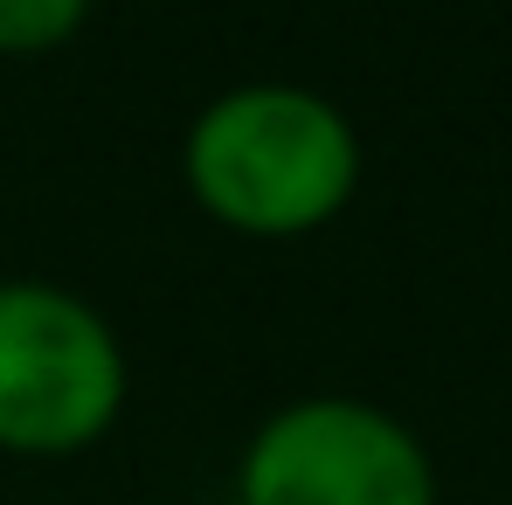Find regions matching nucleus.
I'll return each mask as SVG.
<instances>
[{
  "label": "nucleus",
  "instance_id": "f257e3e1",
  "mask_svg": "<svg viewBox=\"0 0 512 505\" xmlns=\"http://www.w3.org/2000/svg\"><path fill=\"white\" fill-rule=\"evenodd\" d=\"M180 167L187 194L222 229L291 243L346 215L360 187V132L305 84H236L194 111Z\"/></svg>",
  "mask_w": 512,
  "mask_h": 505
},
{
  "label": "nucleus",
  "instance_id": "20e7f679",
  "mask_svg": "<svg viewBox=\"0 0 512 505\" xmlns=\"http://www.w3.org/2000/svg\"><path fill=\"white\" fill-rule=\"evenodd\" d=\"M84 21V0H0V56H49V49L77 42Z\"/></svg>",
  "mask_w": 512,
  "mask_h": 505
},
{
  "label": "nucleus",
  "instance_id": "7ed1b4c3",
  "mask_svg": "<svg viewBox=\"0 0 512 505\" xmlns=\"http://www.w3.org/2000/svg\"><path fill=\"white\" fill-rule=\"evenodd\" d=\"M236 505H436V464L402 416L353 395H305L256 422Z\"/></svg>",
  "mask_w": 512,
  "mask_h": 505
},
{
  "label": "nucleus",
  "instance_id": "f03ea898",
  "mask_svg": "<svg viewBox=\"0 0 512 505\" xmlns=\"http://www.w3.org/2000/svg\"><path fill=\"white\" fill-rule=\"evenodd\" d=\"M125 409V346L63 284H0V450L77 457Z\"/></svg>",
  "mask_w": 512,
  "mask_h": 505
}]
</instances>
